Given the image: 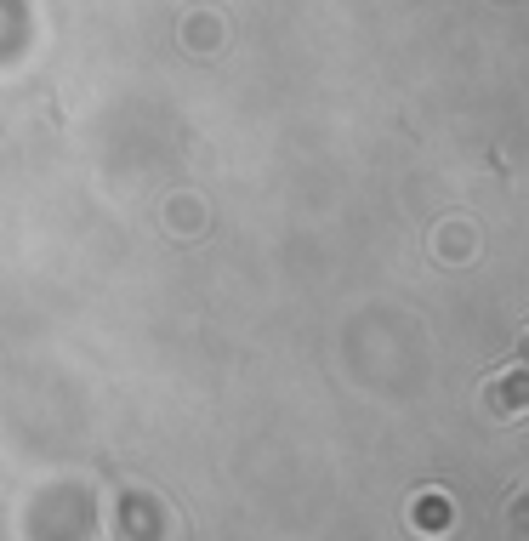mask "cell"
<instances>
[{
    "label": "cell",
    "mask_w": 529,
    "mask_h": 541,
    "mask_svg": "<svg viewBox=\"0 0 529 541\" xmlns=\"http://www.w3.org/2000/svg\"><path fill=\"white\" fill-rule=\"evenodd\" d=\"M524 354H529V331H524Z\"/></svg>",
    "instance_id": "cell-3"
},
{
    "label": "cell",
    "mask_w": 529,
    "mask_h": 541,
    "mask_svg": "<svg viewBox=\"0 0 529 541\" xmlns=\"http://www.w3.org/2000/svg\"><path fill=\"white\" fill-rule=\"evenodd\" d=\"M484 411L495 416V422H518V416H529V371H501L484 388Z\"/></svg>",
    "instance_id": "cell-1"
},
{
    "label": "cell",
    "mask_w": 529,
    "mask_h": 541,
    "mask_svg": "<svg viewBox=\"0 0 529 541\" xmlns=\"http://www.w3.org/2000/svg\"><path fill=\"white\" fill-rule=\"evenodd\" d=\"M450 524H456V507H450L444 490L410 496V530H416V536H450Z\"/></svg>",
    "instance_id": "cell-2"
}]
</instances>
